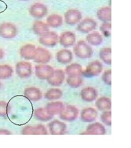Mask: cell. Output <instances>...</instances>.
Instances as JSON below:
<instances>
[{
  "instance_id": "cell-1",
  "label": "cell",
  "mask_w": 131,
  "mask_h": 148,
  "mask_svg": "<svg viewBox=\"0 0 131 148\" xmlns=\"http://www.w3.org/2000/svg\"><path fill=\"white\" fill-rule=\"evenodd\" d=\"M74 53L79 58L88 59L92 57L93 50L84 41H79L73 48Z\"/></svg>"
},
{
  "instance_id": "cell-2",
  "label": "cell",
  "mask_w": 131,
  "mask_h": 148,
  "mask_svg": "<svg viewBox=\"0 0 131 148\" xmlns=\"http://www.w3.org/2000/svg\"><path fill=\"white\" fill-rule=\"evenodd\" d=\"M17 32V27L12 23H3L0 24V37L12 39L16 37Z\"/></svg>"
},
{
  "instance_id": "cell-3",
  "label": "cell",
  "mask_w": 131,
  "mask_h": 148,
  "mask_svg": "<svg viewBox=\"0 0 131 148\" xmlns=\"http://www.w3.org/2000/svg\"><path fill=\"white\" fill-rule=\"evenodd\" d=\"M16 73L21 78L30 77L32 74L31 63L26 62H20L16 64Z\"/></svg>"
},
{
  "instance_id": "cell-4",
  "label": "cell",
  "mask_w": 131,
  "mask_h": 148,
  "mask_svg": "<svg viewBox=\"0 0 131 148\" xmlns=\"http://www.w3.org/2000/svg\"><path fill=\"white\" fill-rule=\"evenodd\" d=\"M103 70V65L99 61H94L90 63L87 66L83 74L87 77L98 76Z\"/></svg>"
},
{
  "instance_id": "cell-5",
  "label": "cell",
  "mask_w": 131,
  "mask_h": 148,
  "mask_svg": "<svg viewBox=\"0 0 131 148\" xmlns=\"http://www.w3.org/2000/svg\"><path fill=\"white\" fill-rule=\"evenodd\" d=\"M78 115V108L70 105L65 107L64 110L60 114V118L64 121H72L77 119Z\"/></svg>"
},
{
  "instance_id": "cell-6",
  "label": "cell",
  "mask_w": 131,
  "mask_h": 148,
  "mask_svg": "<svg viewBox=\"0 0 131 148\" xmlns=\"http://www.w3.org/2000/svg\"><path fill=\"white\" fill-rule=\"evenodd\" d=\"M58 34L54 32H48L41 35L39 42L43 45L47 47L55 46L58 43Z\"/></svg>"
},
{
  "instance_id": "cell-7",
  "label": "cell",
  "mask_w": 131,
  "mask_h": 148,
  "mask_svg": "<svg viewBox=\"0 0 131 148\" xmlns=\"http://www.w3.org/2000/svg\"><path fill=\"white\" fill-rule=\"evenodd\" d=\"M97 27V23L92 19L88 18L79 23L77 27V31L84 34H88L95 30Z\"/></svg>"
},
{
  "instance_id": "cell-8",
  "label": "cell",
  "mask_w": 131,
  "mask_h": 148,
  "mask_svg": "<svg viewBox=\"0 0 131 148\" xmlns=\"http://www.w3.org/2000/svg\"><path fill=\"white\" fill-rule=\"evenodd\" d=\"M29 13L35 18H42L47 14V7L42 3H36L30 7Z\"/></svg>"
},
{
  "instance_id": "cell-9",
  "label": "cell",
  "mask_w": 131,
  "mask_h": 148,
  "mask_svg": "<svg viewBox=\"0 0 131 148\" xmlns=\"http://www.w3.org/2000/svg\"><path fill=\"white\" fill-rule=\"evenodd\" d=\"M66 23L71 25H74L81 21L82 18L81 13L77 10L71 9L67 11L64 14Z\"/></svg>"
},
{
  "instance_id": "cell-10",
  "label": "cell",
  "mask_w": 131,
  "mask_h": 148,
  "mask_svg": "<svg viewBox=\"0 0 131 148\" xmlns=\"http://www.w3.org/2000/svg\"><path fill=\"white\" fill-rule=\"evenodd\" d=\"M52 59V54L47 49L43 48H36V54L33 59L38 63H47Z\"/></svg>"
},
{
  "instance_id": "cell-11",
  "label": "cell",
  "mask_w": 131,
  "mask_h": 148,
  "mask_svg": "<svg viewBox=\"0 0 131 148\" xmlns=\"http://www.w3.org/2000/svg\"><path fill=\"white\" fill-rule=\"evenodd\" d=\"M36 75L38 79H48L52 74L54 69L48 65H38L36 66Z\"/></svg>"
},
{
  "instance_id": "cell-12",
  "label": "cell",
  "mask_w": 131,
  "mask_h": 148,
  "mask_svg": "<svg viewBox=\"0 0 131 148\" xmlns=\"http://www.w3.org/2000/svg\"><path fill=\"white\" fill-rule=\"evenodd\" d=\"M49 128L52 135H62L67 130L66 125L58 120H54L49 123Z\"/></svg>"
},
{
  "instance_id": "cell-13",
  "label": "cell",
  "mask_w": 131,
  "mask_h": 148,
  "mask_svg": "<svg viewBox=\"0 0 131 148\" xmlns=\"http://www.w3.org/2000/svg\"><path fill=\"white\" fill-rule=\"evenodd\" d=\"M24 135H47L48 131L46 127L43 125H38L35 127L26 126L22 130Z\"/></svg>"
},
{
  "instance_id": "cell-14",
  "label": "cell",
  "mask_w": 131,
  "mask_h": 148,
  "mask_svg": "<svg viewBox=\"0 0 131 148\" xmlns=\"http://www.w3.org/2000/svg\"><path fill=\"white\" fill-rule=\"evenodd\" d=\"M65 79L63 70L58 69L54 70L52 76L47 79L49 85L53 86H59L62 85Z\"/></svg>"
},
{
  "instance_id": "cell-15",
  "label": "cell",
  "mask_w": 131,
  "mask_h": 148,
  "mask_svg": "<svg viewBox=\"0 0 131 148\" xmlns=\"http://www.w3.org/2000/svg\"><path fill=\"white\" fill-rule=\"evenodd\" d=\"M98 97V92L92 87H87L81 91V97L83 101L91 103L96 100Z\"/></svg>"
},
{
  "instance_id": "cell-16",
  "label": "cell",
  "mask_w": 131,
  "mask_h": 148,
  "mask_svg": "<svg viewBox=\"0 0 131 148\" xmlns=\"http://www.w3.org/2000/svg\"><path fill=\"white\" fill-rule=\"evenodd\" d=\"M59 41L60 45L64 47H70L75 42V35L72 32H64L61 35Z\"/></svg>"
},
{
  "instance_id": "cell-17",
  "label": "cell",
  "mask_w": 131,
  "mask_h": 148,
  "mask_svg": "<svg viewBox=\"0 0 131 148\" xmlns=\"http://www.w3.org/2000/svg\"><path fill=\"white\" fill-rule=\"evenodd\" d=\"M21 57L27 60H33L36 54V47L35 46L28 44L23 46L20 49Z\"/></svg>"
},
{
  "instance_id": "cell-18",
  "label": "cell",
  "mask_w": 131,
  "mask_h": 148,
  "mask_svg": "<svg viewBox=\"0 0 131 148\" xmlns=\"http://www.w3.org/2000/svg\"><path fill=\"white\" fill-rule=\"evenodd\" d=\"M24 95L32 101H39L42 98V93L40 89L35 87L26 88L24 90Z\"/></svg>"
},
{
  "instance_id": "cell-19",
  "label": "cell",
  "mask_w": 131,
  "mask_h": 148,
  "mask_svg": "<svg viewBox=\"0 0 131 148\" xmlns=\"http://www.w3.org/2000/svg\"><path fill=\"white\" fill-rule=\"evenodd\" d=\"M98 116V112L92 108H88L83 109L80 115L81 120L84 122L94 121Z\"/></svg>"
},
{
  "instance_id": "cell-20",
  "label": "cell",
  "mask_w": 131,
  "mask_h": 148,
  "mask_svg": "<svg viewBox=\"0 0 131 148\" xmlns=\"http://www.w3.org/2000/svg\"><path fill=\"white\" fill-rule=\"evenodd\" d=\"M65 106L62 102L56 101L51 102L47 104L45 109L47 111L52 115L60 114L64 110Z\"/></svg>"
},
{
  "instance_id": "cell-21",
  "label": "cell",
  "mask_w": 131,
  "mask_h": 148,
  "mask_svg": "<svg viewBox=\"0 0 131 148\" xmlns=\"http://www.w3.org/2000/svg\"><path fill=\"white\" fill-rule=\"evenodd\" d=\"M56 59L58 63L63 64L69 63L73 59V54L68 49H62L56 54Z\"/></svg>"
},
{
  "instance_id": "cell-22",
  "label": "cell",
  "mask_w": 131,
  "mask_h": 148,
  "mask_svg": "<svg viewBox=\"0 0 131 148\" xmlns=\"http://www.w3.org/2000/svg\"><path fill=\"white\" fill-rule=\"evenodd\" d=\"M66 74L68 76H81L83 75V70L80 64L77 63L72 64L66 68Z\"/></svg>"
},
{
  "instance_id": "cell-23",
  "label": "cell",
  "mask_w": 131,
  "mask_h": 148,
  "mask_svg": "<svg viewBox=\"0 0 131 148\" xmlns=\"http://www.w3.org/2000/svg\"><path fill=\"white\" fill-rule=\"evenodd\" d=\"M35 117L37 120L42 121H48L51 120L53 118V115L50 114L45 108H38L33 111Z\"/></svg>"
},
{
  "instance_id": "cell-24",
  "label": "cell",
  "mask_w": 131,
  "mask_h": 148,
  "mask_svg": "<svg viewBox=\"0 0 131 148\" xmlns=\"http://www.w3.org/2000/svg\"><path fill=\"white\" fill-rule=\"evenodd\" d=\"M33 31L38 35H42L49 31V27L48 24L41 21H35L33 24Z\"/></svg>"
},
{
  "instance_id": "cell-25",
  "label": "cell",
  "mask_w": 131,
  "mask_h": 148,
  "mask_svg": "<svg viewBox=\"0 0 131 148\" xmlns=\"http://www.w3.org/2000/svg\"><path fill=\"white\" fill-rule=\"evenodd\" d=\"M86 131L92 133L93 135H104L106 133L104 126L98 122L90 124L86 128Z\"/></svg>"
},
{
  "instance_id": "cell-26",
  "label": "cell",
  "mask_w": 131,
  "mask_h": 148,
  "mask_svg": "<svg viewBox=\"0 0 131 148\" xmlns=\"http://www.w3.org/2000/svg\"><path fill=\"white\" fill-rule=\"evenodd\" d=\"M95 105L100 111H105L111 109V101L108 98L101 97L96 101Z\"/></svg>"
},
{
  "instance_id": "cell-27",
  "label": "cell",
  "mask_w": 131,
  "mask_h": 148,
  "mask_svg": "<svg viewBox=\"0 0 131 148\" xmlns=\"http://www.w3.org/2000/svg\"><path fill=\"white\" fill-rule=\"evenodd\" d=\"M47 22L49 27L53 28H57L62 25L63 19L61 16L54 14L48 17Z\"/></svg>"
},
{
  "instance_id": "cell-28",
  "label": "cell",
  "mask_w": 131,
  "mask_h": 148,
  "mask_svg": "<svg viewBox=\"0 0 131 148\" xmlns=\"http://www.w3.org/2000/svg\"><path fill=\"white\" fill-rule=\"evenodd\" d=\"M97 18L100 21H109L111 20V10L109 7L102 8L97 12Z\"/></svg>"
},
{
  "instance_id": "cell-29",
  "label": "cell",
  "mask_w": 131,
  "mask_h": 148,
  "mask_svg": "<svg viewBox=\"0 0 131 148\" xmlns=\"http://www.w3.org/2000/svg\"><path fill=\"white\" fill-rule=\"evenodd\" d=\"M86 40L88 43L92 46H99L103 42V37L102 35L96 32L88 35Z\"/></svg>"
},
{
  "instance_id": "cell-30",
  "label": "cell",
  "mask_w": 131,
  "mask_h": 148,
  "mask_svg": "<svg viewBox=\"0 0 131 148\" xmlns=\"http://www.w3.org/2000/svg\"><path fill=\"white\" fill-rule=\"evenodd\" d=\"M100 58L108 65L111 64V49L110 48H103L100 51Z\"/></svg>"
},
{
  "instance_id": "cell-31",
  "label": "cell",
  "mask_w": 131,
  "mask_h": 148,
  "mask_svg": "<svg viewBox=\"0 0 131 148\" xmlns=\"http://www.w3.org/2000/svg\"><path fill=\"white\" fill-rule=\"evenodd\" d=\"M62 97V90L58 88H51L45 94V98L48 100H56Z\"/></svg>"
},
{
  "instance_id": "cell-32",
  "label": "cell",
  "mask_w": 131,
  "mask_h": 148,
  "mask_svg": "<svg viewBox=\"0 0 131 148\" xmlns=\"http://www.w3.org/2000/svg\"><path fill=\"white\" fill-rule=\"evenodd\" d=\"M13 70L10 65H0V79H6L11 77Z\"/></svg>"
},
{
  "instance_id": "cell-33",
  "label": "cell",
  "mask_w": 131,
  "mask_h": 148,
  "mask_svg": "<svg viewBox=\"0 0 131 148\" xmlns=\"http://www.w3.org/2000/svg\"><path fill=\"white\" fill-rule=\"evenodd\" d=\"M83 79L81 76H68L67 79V83L68 85L74 88H78L83 84Z\"/></svg>"
},
{
  "instance_id": "cell-34",
  "label": "cell",
  "mask_w": 131,
  "mask_h": 148,
  "mask_svg": "<svg viewBox=\"0 0 131 148\" xmlns=\"http://www.w3.org/2000/svg\"><path fill=\"white\" fill-rule=\"evenodd\" d=\"M111 23L105 21L101 27H100V30L103 33L104 36L105 37H109L111 36Z\"/></svg>"
},
{
  "instance_id": "cell-35",
  "label": "cell",
  "mask_w": 131,
  "mask_h": 148,
  "mask_svg": "<svg viewBox=\"0 0 131 148\" xmlns=\"http://www.w3.org/2000/svg\"><path fill=\"white\" fill-rule=\"evenodd\" d=\"M10 111V106L5 101H0V116L5 117Z\"/></svg>"
},
{
  "instance_id": "cell-36",
  "label": "cell",
  "mask_w": 131,
  "mask_h": 148,
  "mask_svg": "<svg viewBox=\"0 0 131 148\" xmlns=\"http://www.w3.org/2000/svg\"><path fill=\"white\" fill-rule=\"evenodd\" d=\"M101 120L106 125L111 126V112L105 111L101 115Z\"/></svg>"
},
{
  "instance_id": "cell-37",
  "label": "cell",
  "mask_w": 131,
  "mask_h": 148,
  "mask_svg": "<svg viewBox=\"0 0 131 148\" xmlns=\"http://www.w3.org/2000/svg\"><path fill=\"white\" fill-rule=\"evenodd\" d=\"M102 79L105 85H111V71L108 70L105 71L102 76Z\"/></svg>"
},
{
  "instance_id": "cell-38",
  "label": "cell",
  "mask_w": 131,
  "mask_h": 148,
  "mask_svg": "<svg viewBox=\"0 0 131 148\" xmlns=\"http://www.w3.org/2000/svg\"><path fill=\"white\" fill-rule=\"evenodd\" d=\"M12 133L8 130L1 129L0 130V135H11Z\"/></svg>"
},
{
  "instance_id": "cell-39",
  "label": "cell",
  "mask_w": 131,
  "mask_h": 148,
  "mask_svg": "<svg viewBox=\"0 0 131 148\" xmlns=\"http://www.w3.org/2000/svg\"><path fill=\"white\" fill-rule=\"evenodd\" d=\"M4 57V52L2 49L0 48V60L3 58Z\"/></svg>"
},
{
  "instance_id": "cell-40",
  "label": "cell",
  "mask_w": 131,
  "mask_h": 148,
  "mask_svg": "<svg viewBox=\"0 0 131 148\" xmlns=\"http://www.w3.org/2000/svg\"><path fill=\"white\" fill-rule=\"evenodd\" d=\"M1 82H0V88H1Z\"/></svg>"
},
{
  "instance_id": "cell-41",
  "label": "cell",
  "mask_w": 131,
  "mask_h": 148,
  "mask_svg": "<svg viewBox=\"0 0 131 148\" xmlns=\"http://www.w3.org/2000/svg\"><path fill=\"white\" fill-rule=\"evenodd\" d=\"M22 1H27V0H22Z\"/></svg>"
}]
</instances>
